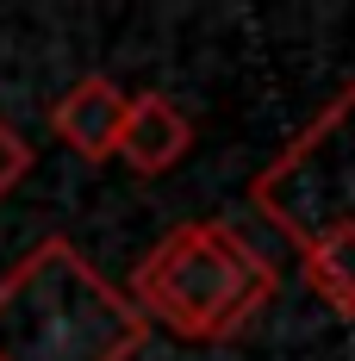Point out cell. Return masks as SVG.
Returning <instances> with one entry per match:
<instances>
[{"label":"cell","mask_w":355,"mask_h":361,"mask_svg":"<svg viewBox=\"0 0 355 361\" xmlns=\"http://www.w3.org/2000/svg\"><path fill=\"white\" fill-rule=\"evenodd\" d=\"M255 212L306 255L324 237H355V81L312 112V125L249 180Z\"/></svg>","instance_id":"3"},{"label":"cell","mask_w":355,"mask_h":361,"mask_svg":"<svg viewBox=\"0 0 355 361\" xmlns=\"http://www.w3.org/2000/svg\"><path fill=\"white\" fill-rule=\"evenodd\" d=\"M275 293H281V274L243 231L218 218H193V224H175L138 262L125 299L138 305L143 324H162L181 343H224V336H243Z\"/></svg>","instance_id":"2"},{"label":"cell","mask_w":355,"mask_h":361,"mask_svg":"<svg viewBox=\"0 0 355 361\" xmlns=\"http://www.w3.org/2000/svg\"><path fill=\"white\" fill-rule=\"evenodd\" d=\"M131 94L112 87L107 75H81L75 87H63V100L50 106V131L81 156V162H107L119 149V125H125Z\"/></svg>","instance_id":"4"},{"label":"cell","mask_w":355,"mask_h":361,"mask_svg":"<svg viewBox=\"0 0 355 361\" xmlns=\"http://www.w3.org/2000/svg\"><path fill=\"white\" fill-rule=\"evenodd\" d=\"M187 149H193V118L169 94H131L112 156H125V169H138V175H169Z\"/></svg>","instance_id":"5"},{"label":"cell","mask_w":355,"mask_h":361,"mask_svg":"<svg viewBox=\"0 0 355 361\" xmlns=\"http://www.w3.org/2000/svg\"><path fill=\"white\" fill-rule=\"evenodd\" d=\"M25 169H32V149H25L13 131H6V125H0V193H6L19 175H25Z\"/></svg>","instance_id":"6"},{"label":"cell","mask_w":355,"mask_h":361,"mask_svg":"<svg viewBox=\"0 0 355 361\" xmlns=\"http://www.w3.org/2000/svg\"><path fill=\"white\" fill-rule=\"evenodd\" d=\"M150 324L69 237L0 274V361H138Z\"/></svg>","instance_id":"1"}]
</instances>
